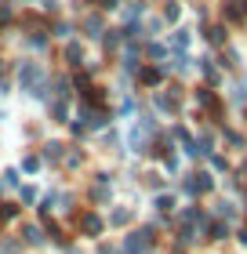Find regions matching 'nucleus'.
I'll return each mask as SVG.
<instances>
[{
  "mask_svg": "<svg viewBox=\"0 0 247 254\" xmlns=\"http://www.w3.org/2000/svg\"><path fill=\"white\" fill-rule=\"evenodd\" d=\"M120 15L127 22H138V18L146 15V4H142V0H127V7H120Z\"/></svg>",
  "mask_w": 247,
  "mask_h": 254,
  "instance_id": "14",
  "label": "nucleus"
},
{
  "mask_svg": "<svg viewBox=\"0 0 247 254\" xmlns=\"http://www.w3.org/2000/svg\"><path fill=\"white\" fill-rule=\"evenodd\" d=\"M18 251H22L18 236H15V240H4V244H0V254H18Z\"/></svg>",
  "mask_w": 247,
  "mask_h": 254,
  "instance_id": "25",
  "label": "nucleus"
},
{
  "mask_svg": "<svg viewBox=\"0 0 247 254\" xmlns=\"http://www.w3.org/2000/svg\"><path fill=\"white\" fill-rule=\"evenodd\" d=\"M69 113H73L69 98H51L48 102V120L51 124H69Z\"/></svg>",
  "mask_w": 247,
  "mask_h": 254,
  "instance_id": "5",
  "label": "nucleus"
},
{
  "mask_svg": "<svg viewBox=\"0 0 247 254\" xmlns=\"http://www.w3.org/2000/svg\"><path fill=\"white\" fill-rule=\"evenodd\" d=\"M0 120H4V109H0Z\"/></svg>",
  "mask_w": 247,
  "mask_h": 254,
  "instance_id": "32",
  "label": "nucleus"
},
{
  "mask_svg": "<svg viewBox=\"0 0 247 254\" xmlns=\"http://www.w3.org/2000/svg\"><path fill=\"white\" fill-rule=\"evenodd\" d=\"M222 15H226L229 22H244V15H247V4H244V0H229V4L222 7Z\"/></svg>",
  "mask_w": 247,
  "mask_h": 254,
  "instance_id": "13",
  "label": "nucleus"
},
{
  "mask_svg": "<svg viewBox=\"0 0 247 254\" xmlns=\"http://www.w3.org/2000/svg\"><path fill=\"white\" fill-rule=\"evenodd\" d=\"M138 84H142V87H160L164 84V69H157V65L138 69Z\"/></svg>",
  "mask_w": 247,
  "mask_h": 254,
  "instance_id": "10",
  "label": "nucleus"
},
{
  "mask_svg": "<svg viewBox=\"0 0 247 254\" xmlns=\"http://www.w3.org/2000/svg\"><path fill=\"white\" fill-rule=\"evenodd\" d=\"M204 37L215 44V48H222V44H226V26H207V33Z\"/></svg>",
  "mask_w": 247,
  "mask_h": 254,
  "instance_id": "20",
  "label": "nucleus"
},
{
  "mask_svg": "<svg viewBox=\"0 0 247 254\" xmlns=\"http://www.w3.org/2000/svg\"><path fill=\"white\" fill-rule=\"evenodd\" d=\"M11 15H15V11H11V4H0V26H7Z\"/></svg>",
  "mask_w": 247,
  "mask_h": 254,
  "instance_id": "29",
  "label": "nucleus"
},
{
  "mask_svg": "<svg viewBox=\"0 0 247 254\" xmlns=\"http://www.w3.org/2000/svg\"><path fill=\"white\" fill-rule=\"evenodd\" d=\"M18 203H37V186H18Z\"/></svg>",
  "mask_w": 247,
  "mask_h": 254,
  "instance_id": "22",
  "label": "nucleus"
},
{
  "mask_svg": "<svg viewBox=\"0 0 247 254\" xmlns=\"http://www.w3.org/2000/svg\"><path fill=\"white\" fill-rule=\"evenodd\" d=\"M146 55H149V59H164V44H157V40L146 44Z\"/></svg>",
  "mask_w": 247,
  "mask_h": 254,
  "instance_id": "27",
  "label": "nucleus"
},
{
  "mask_svg": "<svg viewBox=\"0 0 247 254\" xmlns=\"http://www.w3.org/2000/svg\"><path fill=\"white\" fill-rule=\"evenodd\" d=\"M171 44H174V48H189V29H174L171 33Z\"/></svg>",
  "mask_w": 247,
  "mask_h": 254,
  "instance_id": "24",
  "label": "nucleus"
},
{
  "mask_svg": "<svg viewBox=\"0 0 247 254\" xmlns=\"http://www.w3.org/2000/svg\"><path fill=\"white\" fill-rule=\"evenodd\" d=\"M91 200H95L98 207H105V203L113 207V186H98V182H95V189H91Z\"/></svg>",
  "mask_w": 247,
  "mask_h": 254,
  "instance_id": "15",
  "label": "nucleus"
},
{
  "mask_svg": "<svg viewBox=\"0 0 247 254\" xmlns=\"http://www.w3.org/2000/svg\"><path fill=\"white\" fill-rule=\"evenodd\" d=\"M18 171H22V175H40V171H44V156L40 153H22Z\"/></svg>",
  "mask_w": 247,
  "mask_h": 254,
  "instance_id": "9",
  "label": "nucleus"
},
{
  "mask_svg": "<svg viewBox=\"0 0 247 254\" xmlns=\"http://www.w3.org/2000/svg\"><path fill=\"white\" fill-rule=\"evenodd\" d=\"M77 233L80 236H87V240H98L105 233V218L98 211H84V214H77Z\"/></svg>",
  "mask_w": 247,
  "mask_h": 254,
  "instance_id": "1",
  "label": "nucleus"
},
{
  "mask_svg": "<svg viewBox=\"0 0 247 254\" xmlns=\"http://www.w3.org/2000/svg\"><path fill=\"white\" fill-rule=\"evenodd\" d=\"M174 254H182V251H174Z\"/></svg>",
  "mask_w": 247,
  "mask_h": 254,
  "instance_id": "33",
  "label": "nucleus"
},
{
  "mask_svg": "<svg viewBox=\"0 0 247 254\" xmlns=\"http://www.w3.org/2000/svg\"><path fill=\"white\" fill-rule=\"evenodd\" d=\"M51 37H55V40H73V22H55V26H51Z\"/></svg>",
  "mask_w": 247,
  "mask_h": 254,
  "instance_id": "17",
  "label": "nucleus"
},
{
  "mask_svg": "<svg viewBox=\"0 0 247 254\" xmlns=\"http://www.w3.org/2000/svg\"><path fill=\"white\" fill-rule=\"evenodd\" d=\"M80 29H84L91 40H102V33H105V22H102V15H84V18H80Z\"/></svg>",
  "mask_w": 247,
  "mask_h": 254,
  "instance_id": "8",
  "label": "nucleus"
},
{
  "mask_svg": "<svg viewBox=\"0 0 247 254\" xmlns=\"http://www.w3.org/2000/svg\"><path fill=\"white\" fill-rule=\"evenodd\" d=\"M40 156L48 160V164H58V160L66 156V145H62V142H44V149H40Z\"/></svg>",
  "mask_w": 247,
  "mask_h": 254,
  "instance_id": "12",
  "label": "nucleus"
},
{
  "mask_svg": "<svg viewBox=\"0 0 247 254\" xmlns=\"http://www.w3.org/2000/svg\"><path fill=\"white\" fill-rule=\"evenodd\" d=\"M211 186H215V178H211L207 171H196V175H189V178H185V192H189V196H200V192H207Z\"/></svg>",
  "mask_w": 247,
  "mask_h": 254,
  "instance_id": "7",
  "label": "nucleus"
},
{
  "mask_svg": "<svg viewBox=\"0 0 247 254\" xmlns=\"http://www.w3.org/2000/svg\"><path fill=\"white\" fill-rule=\"evenodd\" d=\"M226 236H229V229L222 225V222H211L207 225V240H226Z\"/></svg>",
  "mask_w": 247,
  "mask_h": 254,
  "instance_id": "23",
  "label": "nucleus"
},
{
  "mask_svg": "<svg viewBox=\"0 0 247 254\" xmlns=\"http://www.w3.org/2000/svg\"><path fill=\"white\" fill-rule=\"evenodd\" d=\"M62 55H66V65H73V69H80L87 62V51H84V44H80V40H66Z\"/></svg>",
  "mask_w": 247,
  "mask_h": 254,
  "instance_id": "6",
  "label": "nucleus"
},
{
  "mask_svg": "<svg viewBox=\"0 0 247 254\" xmlns=\"http://www.w3.org/2000/svg\"><path fill=\"white\" fill-rule=\"evenodd\" d=\"M116 113H120V117H131V113H135V98H124V102H120V109H116Z\"/></svg>",
  "mask_w": 247,
  "mask_h": 254,
  "instance_id": "28",
  "label": "nucleus"
},
{
  "mask_svg": "<svg viewBox=\"0 0 247 254\" xmlns=\"http://www.w3.org/2000/svg\"><path fill=\"white\" fill-rule=\"evenodd\" d=\"M153 207H157L160 214H167V211H174V196L171 192H157L153 196Z\"/></svg>",
  "mask_w": 247,
  "mask_h": 254,
  "instance_id": "16",
  "label": "nucleus"
},
{
  "mask_svg": "<svg viewBox=\"0 0 247 254\" xmlns=\"http://www.w3.org/2000/svg\"><path fill=\"white\" fill-rule=\"evenodd\" d=\"M18 175H22L18 167H7L4 175H0V178H4V186H7V189H18V186H22V178H18Z\"/></svg>",
  "mask_w": 247,
  "mask_h": 254,
  "instance_id": "21",
  "label": "nucleus"
},
{
  "mask_svg": "<svg viewBox=\"0 0 247 254\" xmlns=\"http://www.w3.org/2000/svg\"><path fill=\"white\" fill-rule=\"evenodd\" d=\"M160 18H164V26H174V22L182 18V0H164Z\"/></svg>",
  "mask_w": 247,
  "mask_h": 254,
  "instance_id": "11",
  "label": "nucleus"
},
{
  "mask_svg": "<svg viewBox=\"0 0 247 254\" xmlns=\"http://www.w3.org/2000/svg\"><path fill=\"white\" fill-rule=\"evenodd\" d=\"M95 254H116V247H109V244H98V251Z\"/></svg>",
  "mask_w": 247,
  "mask_h": 254,
  "instance_id": "30",
  "label": "nucleus"
},
{
  "mask_svg": "<svg viewBox=\"0 0 247 254\" xmlns=\"http://www.w3.org/2000/svg\"><path fill=\"white\" fill-rule=\"evenodd\" d=\"M102 153H116V149H120V134H116V131H109V134H102Z\"/></svg>",
  "mask_w": 247,
  "mask_h": 254,
  "instance_id": "19",
  "label": "nucleus"
},
{
  "mask_svg": "<svg viewBox=\"0 0 247 254\" xmlns=\"http://www.w3.org/2000/svg\"><path fill=\"white\" fill-rule=\"evenodd\" d=\"M40 11H48V15H58V7H62V0H37Z\"/></svg>",
  "mask_w": 247,
  "mask_h": 254,
  "instance_id": "26",
  "label": "nucleus"
},
{
  "mask_svg": "<svg viewBox=\"0 0 247 254\" xmlns=\"http://www.w3.org/2000/svg\"><path fill=\"white\" fill-rule=\"evenodd\" d=\"M66 254H84V251H77V247H69V251H66Z\"/></svg>",
  "mask_w": 247,
  "mask_h": 254,
  "instance_id": "31",
  "label": "nucleus"
},
{
  "mask_svg": "<svg viewBox=\"0 0 247 254\" xmlns=\"http://www.w3.org/2000/svg\"><path fill=\"white\" fill-rule=\"evenodd\" d=\"M135 222V207L131 203H113L109 218H105V229H127Z\"/></svg>",
  "mask_w": 247,
  "mask_h": 254,
  "instance_id": "2",
  "label": "nucleus"
},
{
  "mask_svg": "<svg viewBox=\"0 0 247 254\" xmlns=\"http://www.w3.org/2000/svg\"><path fill=\"white\" fill-rule=\"evenodd\" d=\"M18 244L22 247H44V229L37 222H22L18 225Z\"/></svg>",
  "mask_w": 247,
  "mask_h": 254,
  "instance_id": "3",
  "label": "nucleus"
},
{
  "mask_svg": "<svg viewBox=\"0 0 247 254\" xmlns=\"http://www.w3.org/2000/svg\"><path fill=\"white\" fill-rule=\"evenodd\" d=\"M62 160H66V167H69V171L84 167V153H80V149H66V156H62Z\"/></svg>",
  "mask_w": 247,
  "mask_h": 254,
  "instance_id": "18",
  "label": "nucleus"
},
{
  "mask_svg": "<svg viewBox=\"0 0 247 254\" xmlns=\"http://www.w3.org/2000/svg\"><path fill=\"white\" fill-rule=\"evenodd\" d=\"M149 149V131H142V127H131V131H127V153H135V156H142Z\"/></svg>",
  "mask_w": 247,
  "mask_h": 254,
  "instance_id": "4",
  "label": "nucleus"
}]
</instances>
